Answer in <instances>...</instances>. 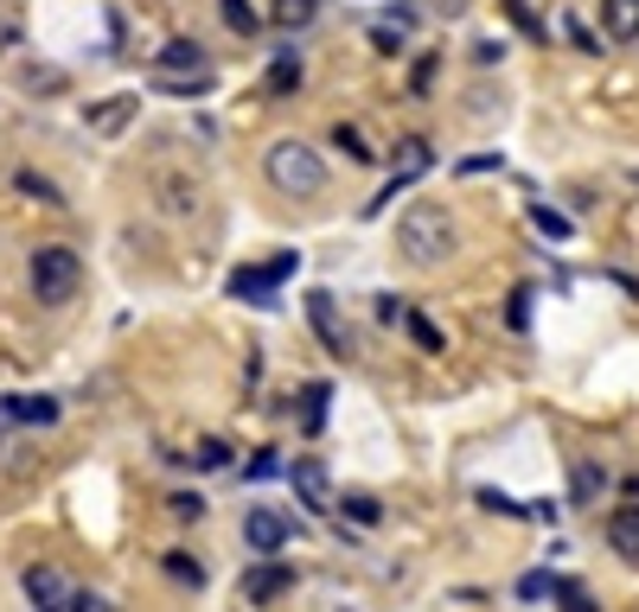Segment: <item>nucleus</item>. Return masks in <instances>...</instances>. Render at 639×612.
Segmentation results:
<instances>
[{
    "label": "nucleus",
    "mask_w": 639,
    "mask_h": 612,
    "mask_svg": "<svg viewBox=\"0 0 639 612\" xmlns=\"http://www.w3.org/2000/svg\"><path fill=\"white\" fill-rule=\"evenodd\" d=\"M454 250H460V223L448 217V205H435V198L403 205V217H397V255L410 268H442Z\"/></svg>",
    "instance_id": "f257e3e1"
},
{
    "label": "nucleus",
    "mask_w": 639,
    "mask_h": 612,
    "mask_svg": "<svg viewBox=\"0 0 639 612\" xmlns=\"http://www.w3.org/2000/svg\"><path fill=\"white\" fill-rule=\"evenodd\" d=\"M148 83H153V96H205L218 83V71H212V58H205L198 38H167Z\"/></svg>",
    "instance_id": "f03ea898"
},
{
    "label": "nucleus",
    "mask_w": 639,
    "mask_h": 612,
    "mask_svg": "<svg viewBox=\"0 0 639 612\" xmlns=\"http://www.w3.org/2000/svg\"><path fill=\"white\" fill-rule=\"evenodd\" d=\"M26 281H33L38 307H71L77 288H83V255L71 243H38L33 262H26Z\"/></svg>",
    "instance_id": "7ed1b4c3"
},
{
    "label": "nucleus",
    "mask_w": 639,
    "mask_h": 612,
    "mask_svg": "<svg viewBox=\"0 0 639 612\" xmlns=\"http://www.w3.org/2000/svg\"><path fill=\"white\" fill-rule=\"evenodd\" d=\"M263 173L282 198H320V192H327V160L307 141H275L263 153Z\"/></svg>",
    "instance_id": "20e7f679"
},
{
    "label": "nucleus",
    "mask_w": 639,
    "mask_h": 612,
    "mask_svg": "<svg viewBox=\"0 0 639 612\" xmlns=\"http://www.w3.org/2000/svg\"><path fill=\"white\" fill-rule=\"evenodd\" d=\"M295 268H301V255H295V250H282L275 262H269V268H237V275H230V300H250V307H275V288H282V281H288Z\"/></svg>",
    "instance_id": "39448f33"
},
{
    "label": "nucleus",
    "mask_w": 639,
    "mask_h": 612,
    "mask_svg": "<svg viewBox=\"0 0 639 612\" xmlns=\"http://www.w3.org/2000/svg\"><path fill=\"white\" fill-rule=\"evenodd\" d=\"M282 593H295V568L275 562V555H263L256 568L237 575V600H250V607H269V600H282Z\"/></svg>",
    "instance_id": "423d86ee"
},
{
    "label": "nucleus",
    "mask_w": 639,
    "mask_h": 612,
    "mask_svg": "<svg viewBox=\"0 0 639 612\" xmlns=\"http://www.w3.org/2000/svg\"><path fill=\"white\" fill-rule=\"evenodd\" d=\"M307 325H313V338L327 345V358H352V332H345V320H339V300L327 288H313L307 293Z\"/></svg>",
    "instance_id": "0eeeda50"
},
{
    "label": "nucleus",
    "mask_w": 639,
    "mask_h": 612,
    "mask_svg": "<svg viewBox=\"0 0 639 612\" xmlns=\"http://www.w3.org/2000/svg\"><path fill=\"white\" fill-rule=\"evenodd\" d=\"M20 593H26L33 607H45V612H77V593H83V587H71V580L58 575V568L33 562V568L20 575Z\"/></svg>",
    "instance_id": "6e6552de"
},
{
    "label": "nucleus",
    "mask_w": 639,
    "mask_h": 612,
    "mask_svg": "<svg viewBox=\"0 0 639 612\" xmlns=\"http://www.w3.org/2000/svg\"><path fill=\"white\" fill-rule=\"evenodd\" d=\"M243 542H250V555H282V542H288V517H282L275 505L243 510Z\"/></svg>",
    "instance_id": "1a4fd4ad"
},
{
    "label": "nucleus",
    "mask_w": 639,
    "mask_h": 612,
    "mask_svg": "<svg viewBox=\"0 0 639 612\" xmlns=\"http://www.w3.org/2000/svg\"><path fill=\"white\" fill-rule=\"evenodd\" d=\"M518 600H563L569 612H589V593H582L575 580H563V575H544V568L518 580Z\"/></svg>",
    "instance_id": "9d476101"
},
{
    "label": "nucleus",
    "mask_w": 639,
    "mask_h": 612,
    "mask_svg": "<svg viewBox=\"0 0 639 612\" xmlns=\"http://www.w3.org/2000/svg\"><path fill=\"white\" fill-rule=\"evenodd\" d=\"M607 549H614L627 568H639V498L607 510Z\"/></svg>",
    "instance_id": "9b49d317"
},
{
    "label": "nucleus",
    "mask_w": 639,
    "mask_h": 612,
    "mask_svg": "<svg viewBox=\"0 0 639 612\" xmlns=\"http://www.w3.org/2000/svg\"><path fill=\"white\" fill-rule=\"evenodd\" d=\"M288 478H295V492H301V505L313 510V517H327V510H333V485H327V466H320V460H295Z\"/></svg>",
    "instance_id": "f8f14e48"
},
{
    "label": "nucleus",
    "mask_w": 639,
    "mask_h": 612,
    "mask_svg": "<svg viewBox=\"0 0 639 612\" xmlns=\"http://www.w3.org/2000/svg\"><path fill=\"white\" fill-rule=\"evenodd\" d=\"M135 108H141V96H110V103L83 108V128H90V135H122V128L135 122Z\"/></svg>",
    "instance_id": "ddd939ff"
},
{
    "label": "nucleus",
    "mask_w": 639,
    "mask_h": 612,
    "mask_svg": "<svg viewBox=\"0 0 639 612\" xmlns=\"http://www.w3.org/2000/svg\"><path fill=\"white\" fill-rule=\"evenodd\" d=\"M602 33L614 45H634L639 38V0H602Z\"/></svg>",
    "instance_id": "4468645a"
},
{
    "label": "nucleus",
    "mask_w": 639,
    "mask_h": 612,
    "mask_svg": "<svg viewBox=\"0 0 639 612\" xmlns=\"http://www.w3.org/2000/svg\"><path fill=\"white\" fill-rule=\"evenodd\" d=\"M160 568H167V580H180V587H192V593H205V562H198V555H186V549H167V555H160Z\"/></svg>",
    "instance_id": "2eb2a0df"
},
{
    "label": "nucleus",
    "mask_w": 639,
    "mask_h": 612,
    "mask_svg": "<svg viewBox=\"0 0 639 612\" xmlns=\"http://www.w3.org/2000/svg\"><path fill=\"white\" fill-rule=\"evenodd\" d=\"M301 58H295V51H282V58H275V65H269V77H263V96H295V90H301Z\"/></svg>",
    "instance_id": "dca6fc26"
},
{
    "label": "nucleus",
    "mask_w": 639,
    "mask_h": 612,
    "mask_svg": "<svg viewBox=\"0 0 639 612\" xmlns=\"http://www.w3.org/2000/svg\"><path fill=\"white\" fill-rule=\"evenodd\" d=\"M0 408H7L13 422H38V428H52V422H58V402H52V396H7Z\"/></svg>",
    "instance_id": "f3484780"
},
{
    "label": "nucleus",
    "mask_w": 639,
    "mask_h": 612,
    "mask_svg": "<svg viewBox=\"0 0 639 612\" xmlns=\"http://www.w3.org/2000/svg\"><path fill=\"white\" fill-rule=\"evenodd\" d=\"M327 402H333V390H327V383H307V390H301V434H320V428H327Z\"/></svg>",
    "instance_id": "a211bd4d"
},
{
    "label": "nucleus",
    "mask_w": 639,
    "mask_h": 612,
    "mask_svg": "<svg viewBox=\"0 0 639 612\" xmlns=\"http://www.w3.org/2000/svg\"><path fill=\"white\" fill-rule=\"evenodd\" d=\"M313 13H320V0H275V26H282V33L313 26Z\"/></svg>",
    "instance_id": "6ab92c4d"
},
{
    "label": "nucleus",
    "mask_w": 639,
    "mask_h": 612,
    "mask_svg": "<svg viewBox=\"0 0 639 612\" xmlns=\"http://www.w3.org/2000/svg\"><path fill=\"white\" fill-rule=\"evenodd\" d=\"M218 13H225V26H230L237 38H256V26H263L250 0H218Z\"/></svg>",
    "instance_id": "aec40b11"
},
{
    "label": "nucleus",
    "mask_w": 639,
    "mask_h": 612,
    "mask_svg": "<svg viewBox=\"0 0 639 612\" xmlns=\"http://www.w3.org/2000/svg\"><path fill=\"white\" fill-rule=\"evenodd\" d=\"M403 332L415 338V351H429V358H435V351H448V338L435 332V320H422V313H403Z\"/></svg>",
    "instance_id": "412c9836"
},
{
    "label": "nucleus",
    "mask_w": 639,
    "mask_h": 612,
    "mask_svg": "<svg viewBox=\"0 0 639 612\" xmlns=\"http://www.w3.org/2000/svg\"><path fill=\"white\" fill-rule=\"evenodd\" d=\"M333 147H345V160H358V166H372L377 160V147H365V135H358L352 122H339L333 128Z\"/></svg>",
    "instance_id": "4be33fe9"
},
{
    "label": "nucleus",
    "mask_w": 639,
    "mask_h": 612,
    "mask_svg": "<svg viewBox=\"0 0 639 612\" xmlns=\"http://www.w3.org/2000/svg\"><path fill=\"white\" fill-rule=\"evenodd\" d=\"M505 13H512V26H518V33L530 38V45H544V38H550V33H544V20H537V13H530L525 0H505Z\"/></svg>",
    "instance_id": "5701e85b"
},
{
    "label": "nucleus",
    "mask_w": 639,
    "mask_h": 612,
    "mask_svg": "<svg viewBox=\"0 0 639 612\" xmlns=\"http://www.w3.org/2000/svg\"><path fill=\"white\" fill-rule=\"evenodd\" d=\"M13 185H20L26 198H38V205H65V192H58L52 180H38V173H13Z\"/></svg>",
    "instance_id": "b1692460"
},
{
    "label": "nucleus",
    "mask_w": 639,
    "mask_h": 612,
    "mask_svg": "<svg viewBox=\"0 0 639 612\" xmlns=\"http://www.w3.org/2000/svg\"><path fill=\"white\" fill-rule=\"evenodd\" d=\"M333 505H345V517H352V523H365V530H372L377 517H384V505H377V498H365V492H352V498H333Z\"/></svg>",
    "instance_id": "393cba45"
},
{
    "label": "nucleus",
    "mask_w": 639,
    "mask_h": 612,
    "mask_svg": "<svg viewBox=\"0 0 639 612\" xmlns=\"http://www.w3.org/2000/svg\"><path fill=\"white\" fill-rule=\"evenodd\" d=\"M167 510H173L180 523H198V517H205V498H198V492H173V498H167Z\"/></svg>",
    "instance_id": "a878e982"
},
{
    "label": "nucleus",
    "mask_w": 639,
    "mask_h": 612,
    "mask_svg": "<svg viewBox=\"0 0 639 612\" xmlns=\"http://www.w3.org/2000/svg\"><path fill=\"white\" fill-rule=\"evenodd\" d=\"M602 485H607V472H595L589 460H582V466H575V505H589V498H595Z\"/></svg>",
    "instance_id": "bb28decb"
},
{
    "label": "nucleus",
    "mask_w": 639,
    "mask_h": 612,
    "mask_svg": "<svg viewBox=\"0 0 639 612\" xmlns=\"http://www.w3.org/2000/svg\"><path fill=\"white\" fill-rule=\"evenodd\" d=\"M530 223H537L544 236H569V217H563V211H550V205H530Z\"/></svg>",
    "instance_id": "cd10ccee"
},
{
    "label": "nucleus",
    "mask_w": 639,
    "mask_h": 612,
    "mask_svg": "<svg viewBox=\"0 0 639 612\" xmlns=\"http://www.w3.org/2000/svg\"><path fill=\"white\" fill-rule=\"evenodd\" d=\"M435 71H442V58H422L410 71V96H429V90H435Z\"/></svg>",
    "instance_id": "c85d7f7f"
},
{
    "label": "nucleus",
    "mask_w": 639,
    "mask_h": 612,
    "mask_svg": "<svg viewBox=\"0 0 639 612\" xmlns=\"http://www.w3.org/2000/svg\"><path fill=\"white\" fill-rule=\"evenodd\" d=\"M198 466H205V472L230 466V447H225V440H198Z\"/></svg>",
    "instance_id": "c756f323"
},
{
    "label": "nucleus",
    "mask_w": 639,
    "mask_h": 612,
    "mask_svg": "<svg viewBox=\"0 0 639 612\" xmlns=\"http://www.w3.org/2000/svg\"><path fill=\"white\" fill-rule=\"evenodd\" d=\"M480 505H487V510H499V517H525V505H512L505 492H480Z\"/></svg>",
    "instance_id": "7c9ffc66"
},
{
    "label": "nucleus",
    "mask_w": 639,
    "mask_h": 612,
    "mask_svg": "<svg viewBox=\"0 0 639 612\" xmlns=\"http://www.w3.org/2000/svg\"><path fill=\"white\" fill-rule=\"evenodd\" d=\"M372 45H377V51H384V58H397V51H403V33H390V26H377V33H372Z\"/></svg>",
    "instance_id": "2f4dec72"
},
{
    "label": "nucleus",
    "mask_w": 639,
    "mask_h": 612,
    "mask_svg": "<svg viewBox=\"0 0 639 612\" xmlns=\"http://www.w3.org/2000/svg\"><path fill=\"white\" fill-rule=\"evenodd\" d=\"M569 38H575V45H582V51H602V38L589 33V26H582V20H569Z\"/></svg>",
    "instance_id": "473e14b6"
},
{
    "label": "nucleus",
    "mask_w": 639,
    "mask_h": 612,
    "mask_svg": "<svg viewBox=\"0 0 639 612\" xmlns=\"http://www.w3.org/2000/svg\"><path fill=\"white\" fill-rule=\"evenodd\" d=\"M269 472H282V460H275V453H263V460H250V478H269Z\"/></svg>",
    "instance_id": "72a5a7b5"
},
{
    "label": "nucleus",
    "mask_w": 639,
    "mask_h": 612,
    "mask_svg": "<svg viewBox=\"0 0 639 612\" xmlns=\"http://www.w3.org/2000/svg\"><path fill=\"white\" fill-rule=\"evenodd\" d=\"M627 492H634V498H639V478H634V485H627Z\"/></svg>",
    "instance_id": "f704fd0d"
}]
</instances>
